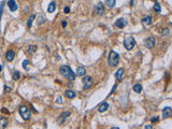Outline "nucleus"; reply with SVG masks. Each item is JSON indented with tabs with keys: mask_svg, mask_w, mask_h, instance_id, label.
Instances as JSON below:
<instances>
[{
	"mask_svg": "<svg viewBox=\"0 0 172 129\" xmlns=\"http://www.w3.org/2000/svg\"><path fill=\"white\" fill-rule=\"evenodd\" d=\"M116 3V0H106V4L109 8H113Z\"/></svg>",
	"mask_w": 172,
	"mask_h": 129,
	"instance_id": "obj_22",
	"label": "nucleus"
},
{
	"mask_svg": "<svg viewBox=\"0 0 172 129\" xmlns=\"http://www.w3.org/2000/svg\"><path fill=\"white\" fill-rule=\"evenodd\" d=\"M8 5H9V9H10L11 12H15L17 10V8H18V5H17L15 0H9Z\"/></svg>",
	"mask_w": 172,
	"mask_h": 129,
	"instance_id": "obj_9",
	"label": "nucleus"
},
{
	"mask_svg": "<svg viewBox=\"0 0 172 129\" xmlns=\"http://www.w3.org/2000/svg\"><path fill=\"white\" fill-rule=\"evenodd\" d=\"M37 51V46L36 45H30L28 48H27V53L28 54H32V53H35Z\"/></svg>",
	"mask_w": 172,
	"mask_h": 129,
	"instance_id": "obj_23",
	"label": "nucleus"
},
{
	"mask_svg": "<svg viewBox=\"0 0 172 129\" xmlns=\"http://www.w3.org/2000/svg\"><path fill=\"white\" fill-rule=\"evenodd\" d=\"M124 72H125V70L123 69V68H119L117 71H116L115 76H116V79H117L118 81H122L123 78H124Z\"/></svg>",
	"mask_w": 172,
	"mask_h": 129,
	"instance_id": "obj_13",
	"label": "nucleus"
},
{
	"mask_svg": "<svg viewBox=\"0 0 172 129\" xmlns=\"http://www.w3.org/2000/svg\"><path fill=\"white\" fill-rule=\"evenodd\" d=\"M109 103L108 102H102L99 107H98V111H99L100 113H103V112H106L107 110L109 109Z\"/></svg>",
	"mask_w": 172,
	"mask_h": 129,
	"instance_id": "obj_12",
	"label": "nucleus"
},
{
	"mask_svg": "<svg viewBox=\"0 0 172 129\" xmlns=\"http://www.w3.org/2000/svg\"><path fill=\"white\" fill-rule=\"evenodd\" d=\"M18 112H20V115L23 117V119L25 121H28L30 118V116H31V112H30V110L27 106H21L20 109H18Z\"/></svg>",
	"mask_w": 172,
	"mask_h": 129,
	"instance_id": "obj_2",
	"label": "nucleus"
},
{
	"mask_svg": "<svg viewBox=\"0 0 172 129\" xmlns=\"http://www.w3.org/2000/svg\"><path fill=\"white\" fill-rule=\"evenodd\" d=\"M55 9H56V3H55L54 1H52L50 4H48V8H47L48 13H53V12L55 11Z\"/></svg>",
	"mask_w": 172,
	"mask_h": 129,
	"instance_id": "obj_18",
	"label": "nucleus"
},
{
	"mask_svg": "<svg viewBox=\"0 0 172 129\" xmlns=\"http://www.w3.org/2000/svg\"><path fill=\"white\" fill-rule=\"evenodd\" d=\"M35 18H36V14H31V15H30V17L28 18V22H27V26H28L29 28L31 27L32 23H33V21H35Z\"/></svg>",
	"mask_w": 172,
	"mask_h": 129,
	"instance_id": "obj_21",
	"label": "nucleus"
},
{
	"mask_svg": "<svg viewBox=\"0 0 172 129\" xmlns=\"http://www.w3.org/2000/svg\"><path fill=\"white\" fill-rule=\"evenodd\" d=\"M66 26H67V22H66V21H64V22H63V27L65 28Z\"/></svg>",
	"mask_w": 172,
	"mask_h": 129,
	"instance_id": "obj_36",
	"label": "nucleus"
},
{
	"mask_svg": "<svg viewBox=\"0 0 172 129\" xmlns=\"http://www.w3.org/2000/svg\"><path fill=\"white\" fill-rule=\"evenodd\" d=\"M82 82H83V88H84V90L90 88V87H91V85H93V83H94L93 78H91V76H88V75L84 76Z\"/></svg>",
	"mask_w": 172,
	"mask_h": 129,
	"instance_id": "obj_4",
	"label": "nucleus"
},
{
	"mask_svg": "<svg viewBox=\"0 0 172 129\" xmlns=\"http://www.w3.org/2000/svg\"><path fill=\"white\" fill-rule=\"evenodd\" d=\"M134 44H136V41H134V39L132 38V37H126L125 40H124V46L126 47V50L128 51H131Z\"/></svg>",
	"mask_w": 172,
	"mask_h": 129,
	"instance_id": "obj_3",
	"label": "nucleus"
},
{
	"mask_svg": "<svg viewBox=\"0 0 172 129\" xmlns=\"http://www.w3.org/2000/svg\"><path fill=\"white\" fill-rule=\"evenodd\" d=\"M142 22H143V24H145V25H151L152 22H153V18H152V16L149 15V16L142 18Z\"/></svg>",
	"mask_w": 172,
	"mask_h": 129,
	"instance_id": "obj_19",
	"label": "nucleus"
},
{
	"mask_svg": "<svg viewBox=\"0 0 172 129\" xmlns=\"http://www.w3.org/2000/svg\"><path fill=\"white\" fill-rule=\"evenodd\" d=\"M118 61H119V55L114 52V51H111L110 52V55H109V65L111 67H116L118 65Z\"/></svg>",
	"mask_w": 172,
	"mask_h": 129,
	"instance_id": "obj_1",
	"label": "nucleus"
},
{
	"mask_svg": "<svg viewBox=\"0 0 172 129\" xmlns=\"http://www.w3.org/2000/svg\"><path fill=\"white\" fill-rule=\"evenodd\" d=\"M14 57H15V52L14 51L10 50V51H8L7 53H5V59H7L8 61H12L14 59Z\"/></svg>",
	"mask_w": 172,
	"mask_h": 129,
	"instance_id": "obj_11",
	"label": "nucleus"
},
{
	"mask_svg": "<svg viewBox=\"0 0 172 129\" xmlns=\"http://www.w3.org/2000/svg\"><path fill=\"white\" fill-rule=\"evenodd\" d=\"M23 68L25 70H29V60L28 59H25L23 61Z\"/></svg>",
	"mask_w": 172,
	"mask_h": 129,
	"instance_id": "obj_27",
	"label": "nucleus"
},
{
	"mask_svg": "<svg viewBox=\"0 0 172 129\" xmlns=\"http://www.w3.org/2000/svg\"><path fill=\"white\" fill-rule=\"evenodd\" d=\"M126 24H127V22L124 20V18H118V20L115 22V26L117 28H124L126 26Z\"/></svg>",
	"mask_w": 172,
	"mask_h": 129,
	"instance_id": "obj_10",
	"label": "nucleus"
},
{
	"mask_svg": "<svg viewBox=\"0 0 172 129\" xmlns=\"http://www.w3.org/2000/svg\"><path fill=\"white\" fill-rule=\"evenodd\" d=\"M153 9H154V11H155V12H157V13H160V11H161L160 4L157 3V2H155V4H154V7H153Z\"/></svg>",
	"mask_w": 172,
	"mask_h": 129,
	"instance_id": "obj_26",
	"label": "nucleus"
},
{
	"mask_svg": "<svg viewBox=\"0 0 172 129\" xmlns=\"http://www.w3.org/2000/svg\"><path fill=\"white\" fill-rule=\"evenodd\" d=\"M172 115V109L170 107H167L162 110V117L164 118H169Z\"/></svg>",
	"mask_w": 172,
	"mask_h": 129,
	"instance_id": "obj_8",
	"label": "nucleus"
},
{
	"mask_svg": "<svg viewBox=\"0 0 172 129\" xmlns=\"http://www.w3.org/2000/svg\"><path fill=\"white\" fill-rule=\"evenodd\" d=\"M144 128H145V129H146V128H147V129H152V128H153V126H152V125H145V126H144Z\"/></svg>",
	"mask_w": 172,
	"mask_h": 129,
	"instance_id": "obj_34",
	"label": "nucleus"
},
{
	"mask_svg": "<svg viewBox=\"0 0 172 129\" xmlns=\"http://www.w3.org/2000/svg\"><path fill=\"white\" fill-rule=\"evenodd\" d=\"M56 102H57V103H59V102L61 103V102H63V98H61V97L57 98V100H56Z\"/></svg>",
	"mask_w": 172,
	"mask_h": 129,
	"instance_id": "obj_33",
	"label": "nucleus"
},
{
	"mask_svg": "<svg viewBox=\"0 0 172 129\" xmlns=\"http://www.w3.org/2000/svg\"><path fill=\"white\" fill-rule=\"evenodd\" d=\"M75 74H76L78 76H84V75L86 74V69L84 68V67L80 66L79 68H78V70H76V73H75Z\"/></svg>",
	"mask_w": 172,
	"mask_h": 129,
	"instance_id": "obj_15",
	"label": "nucleus"
},
{
	"mask_svg": "<svg viewBox=\"0 0 172 129\" xmlns=\"http://www.w3.org/2000/svg\"><path fill=\"white\" fill-rule=\"evenodd\" d=\"M1 70H2V65H0V72H1Z\"/></svg>",
	"mask_w": 172,
	"mask_h": 129,
	"instance_id": "obj_37",
	"label": "nucleus"
},
{
	"mask_svg": "<svg viewBox=\"0 0 172 129\" xmlns=\"http://www.w3.org/2000/svg\"><path fill=\"white\" fill-rule=\"evenodd\" d=\"M45 22V18L43 17V15H39L38 17V25H42V24H44Z\"/></svg>",
	"mask_w": 172,
	"mask_h": 129,
	"instance_id": "obj_28",
	"label": "nucleus"
},
{
	"mask_svg": "<svg viewBox=\"0 0 172 129\" xmlns=\"http://www.w3.org/2000/svg\"><path fill=\"white\" fill-rule=\"evenodd\" d=\"M7 127H8V119L5 117L0 118V129H3V128H7Z\"/></svg>",
	"mask_w": 172,
	"mask_h": 129,
	"instance_id": "obj_17",
	"label": "nucleus"
},
{
	"mask_svg": "<svg viewBox=\"0 0 172 129\" xmlns=\"http://www.w3.org/2000/svg\"><path fill=\"white\" fill-rule=\"evenodd\" d=\"M59 71H60L61 75H63L64 78L68 79V75H69V72L71 71V68H70L69 66H61L60 69H59Z\"/></svg>",
	"mask_w": 172,
	"mask_h": 129,
	"instance_id": "obj_5",
	"label": "nucleus"
},
{
	"mask_svg": "<svg viewBox=\"0 0 172 129\" xmlns=\"http://www.w3.org/2000/svg\"><path fill=\"white\" fill-rule=\"evenodd\" d=\"M20 78H21V73L18 72V71H14L13 74H12V79H13L14 81H17Z\"/></svg>",
	"mask_w": 172,
	"mask_h": 129,
	"instance_id": "obj_24",
	"label": "nucleus"
},
{
	"mask_svg": "<svg viewBox=\"0 0 172 129\" xmlns=\"http://www.w3.org/2000/svg\"><path fill=\"white\" fill-rule=\"evenodd\" d=\"M3 5H4V1L1 2L0 4V20H1V16H2V11H3Z\"/></svg>",
	"mask_w": 172,
	"mask_h": 129,
	"instance_id": "obj_30",
	"label": "nucleus"
},
{
	"mask_svg": "<svg viewBox=\"0 0 172 129\" xmlns=\"http://www.w3.org/2000/svg\"><path fill=\"white\" fill-rule=\"evenodd\" d=\"M65 96H66L67 98H69V99H73V98H75L76 94H75V91H73V90H71V89H68V90H66Z\"/></svg>",
	"mask_w": 172,
	"mask_h": 129,
	"instance_id": "obj_16",
	"label": "nucleus"
},
{
	"mask_svg": "<svg viewBox=\"0 0 172 129\" xmlns=\"http://www.w3.org/2000/svg\"><path fill=\"white\" fill-rule=\"evenodd\" d=\"M169 33H170V29H169V28H165V29H162V31H161V36H162V37L168 36Z\"/></svg>",
	"mask_w": 172,
	"mask_h": 129,
	"instance_id": "obj_29",
	"label": "nucleus"
},
{
	"mask_svg": "<svg viewBox=\"0 0 172 129\" xmlns=\"http://www.w3.org/2000/svg\"><path fill=\"white\" fill-rule=\"evenodd\" d=\"M95 13L99 14V15H101V14L104 13V7H103V3H102V2H98V3L96 4V7H95Z\"/></svg>",
	"mask_w": 172,
	"mask_h": 129,
	"instance_id": "obj_7",
	"label": "nucleus"
},
{
	"mask_svg": "<svg viewBox=\"0 0 172 129\" xmlns=\"http://www.w3.org/2000/svg\"><path fill=\"white\" fill-rule=\"evenodd\" d=\"M10 90H11L10 87H8V86H4V93H9Z\"/></svg>",
	"mask_w": 172,
	"mask_h": 129,
	"instance_id": "obj_32",
	"label": "nucleus"
},
{
	"mask_svg": "<svg viewBox=\"0 0 172 129\" xmlns=\"http://www.w3.org/2000/svg\"><path fill=\"white\" fill-rule=\"evenodd\" d=\"M64 12H65L66 14H68L69 12H70V8H69V7H66V8L64 9Z\"/></svg>",
	"mask_w": 172,
	"mask_h": 129,
	"instance_id": "obj_31",
	"label": "nucleus"
},
{
	"mask_svg": "<svg viewBox=\"0 0 172 129\" xmlns=\"http://www.w3.org/2000/svg\"><path fill=\"white\" fill-rule=\"evenodd\" d=\"M75 76H76V74H75V73L74 72H73L72 70L69 72V75H68V80H69V81H74V80H75Z\"/></svg>",
	"mask_w": 172,
	"mask_h": 129,
	"instance_id": "obj_25",
	"label": "nucleus"
},
{
	"mask_svg": "<svg viewBox=\"0 0 172 129\" xmlns=\"http://www.w3.org/2000/svg\"><path fill=\"white\" fill-rule=\"evenodd\" d=\"M132 88H133V90L136 91V93L140 94L141 91H142V85H141V84H134Z\"/></svg>",
	"mask_w": 172,
	"mask_h": 129,
	"instance_id": "obj_20",
	"label": "nucleus"
},
{
	"mask_svg": "<svg viewBox=\"0 0 172 129\" xmlns=\"http://www.w3.org/2000/svg\"><path fill=\"white\" fill-rule=\"evenodd\" d=\"M155 43H156V41H155V39L153 38V37H150V38H147L146 40H144V45L147 48H150V50L155 46Z\"/></svg>",
	"mask_w": 172,
	"mask_h": 129,
	"instance_id": "obj_6",
	"label": "nucleus"
},
{
	"mask_svg": "<svg viewBox=\"0 0 172 129\" xmlns=\"http://www.w3.org/2000/svg\"><path fill=\"white\" fill-rule=\"evenodd\" d=\"M155 122H158V117H154V118H152V123H155Z\"/></svg>",
	"mask_w": 172,
	"mask_h": 129,
	"instance_id": "obj_35",
	"label": "nucleus"
},
{
	"mask_svg": "<svg viewBox=\"0 0 172 129\" xmlns=\"http://www.w3.org/2000/svg\"><path fill=\"white\" fill-rule=\"evenodd\" d=\"M68 116H70V112L69 111H66V112H64L63 114L60 115V118L58 119V124H63V123L65 122V119L68 117Z\"/></svg>",
	"mask_w": 172,
	"mask_h": 129,
	"instance_id": "obj_14",
	"label": "nucleus"
}]
</instances>
